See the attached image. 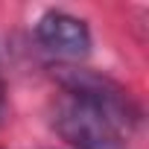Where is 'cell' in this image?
<instances>
[{
  "instance_id": "1",
  "label": "cell",
  "mask_w": 149,
  "mask_h": 149,
  "mask_svg": "<svg viewBox=\"0 0 149 149\" xmlns=\"http://www.w3.org/2000/svg\"><path fill=\"white\" fill-rule=\"evenodd\" d=\"M56 76H58L67 97H76V100L88 102L91 108L102 111L126 134L137 126L140 111H137L134 100L129 97V91L123 85H117L114 79L102 76V73H94V70H85V67H58Z\"/></svg>"
},
{
  "instance_id": "2",
  "label": "cell",
  "mask_w": 149,
  "mask_h": 149,
  "mask_svg": "<svg viewBox=\"0 0 149 149\" xmlns=\"http://www.w3.org/2000/svg\"><path fill=\"white\" fill-rule=\"evenodd\" d=\"M53 126L58 137L67 140L73 149H129V134L117 123H111L102 111L67 94L56 105Z\"/></svg>"
},
{
  "instance_id": "3",
  "label": "cell",
  "mask_w": 149,
  "mask_h": 149,
  "mask_svg": "<svg viewBox=\"0 0 149 149\" xmlns=\"http://www.w3.org/2000/svg\"><path fill=\"white\" fill-rule=\"evenodd\" d=\"M35 38L38 44L58 56V58H82L91 50V29L85 21H79L76 15L53 9L44 12L35 24Z\"/></svg>"
},
{
  "instance_id": "4",
  "label": "cell",
  "mask_w": 149,
  "mask_h": 149,
  "mask_svg": "<svg viewBox=\"0 0 149 149\" xmlns=\"http://www.w3.org/2000/svg\"><path fill=\"white\" fill-rule=\"evenodd\" d=\"M6 111V88H3V79H0V117Z\"/></svg>"
}]
</instances>
